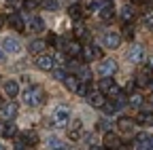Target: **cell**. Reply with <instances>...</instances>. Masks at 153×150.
<instances>
[{
	"label": "cell",
	"mask_w": 153,
	"mask_h": 150,
	"mask_svg": "<svg viewBox=\"0 0 153 150\" xmlns=\"http://www.w3.org/2000/svg\"><path fill=\"white\" fill-rule=\"evenodd\" d=\"M47 11H57V0H43L41 2Z\"/></svg>",
	"instance_id": "cell-34"
},
{
	"label": "cell",
	"mask_w": 153,
	"mask_h": 150,
	"mask_svg": "<svg viewBox=\"0 0 153 150\" xmlns=\"http://www.w3.org/2000/svg\"><path fill=\"white\" fill-rule=\"evenodd\" d=\"M76 76H79V80L89 83V80H91V70H89L87 66H83V68H79V70H76Z\"/></svg>",
	"instance_id": "cell-25"
},
{
	"label": "cell",
	"mask_w": 153,
	"mask_h": 150,
	"mask_svg": "<svg viewBox=\"0 0 153 150\" xmlns=\"http://www.w3.org/2000/svg\"><path fill=\"white\" fill-rule=\"evenodd\" d=\"M74 93H76V95H81V97H87V93H89V85H87L85 80H79V85H76Z\"/></svg>",
	"instance_id": "cell-28"
},
{
	"label": "cell",
	"mask_w": 153,
	"mask_h": 150,
	"mask_svg": "<svg viewBox=\"0 0 153 150\" xmlns=\"http://www.w3.org/2000/svg\"><path fill=\"white\" fill-rule=\"evenodd\" d=\"M147 89H149V91H153V76L149 78V83H147Z\"/></svg>",
	"instance_id": "cell-46"
},
{
	"label": "cell",
	"mask_w": 153,
	"mask_h": 150,
	"mask_svg": "<svg viewBox=\"0 0 153 150\" xmlns=\"http://www.w3.org/2000/svg\"><path fill=\"white\" fill-rule=\"evenodd\" d=\"M47 146H49V148H64L62 140H57V138H49V140H47Z\"/></svg>",
	"instance_id": "cell-35"
},
{
	"label": "cell",
	"mask_w": 153,
	"mask_h": 150,
	"mask_svg": "<svg viewBox=\"0 0 153 150\" xmlns=\"http://www.w3.org/2000/svg\"><path fill=\"white\" fill-rule=\"evenodd\" d=\"M2 51H7V53H11V55H19V53L24 51V47H22V42H19L17 38L7 36V38L2 40Z\"/></svg>",
	"instance_id": "cell-4"
},
{
	"label": "cell",
	"mask_w": 153,
	"mask_h": 150,
	"mask_svg": "<svg viewBox=\"0 0 153 150\" xmlns=\"http://www.w3.org/2000/svg\"><path fill=\"white\" fill-rule=\"evenodd\" d=\"M98 13H100V19H102V21H106V23L115 19V7H111V4H104Z\"/></svg>",
	"instance_id": "cell-16"
},
{
	"label": "cell",
	"mask_w": 153,
	"mask_h": 150,
	"mask_svg": "<svg viewBox=\"0 0 153 150\" xmlns=\"http://www.w3.org/2000/svg\"><path fill=\"white\" fill-rule=\"evenodd\" d=\"M134 125H136V123H134L130 116H121V119H117V129L123 131V133H130V131L134 129Z\"/></svg>",
	"instance_id": "cell-14"
},
{
	"label": "cell",
	"mask_w": 153,
	"mask_h": 150,
	"mask_svg": "<svg viewBox=\"0 0 153 150\" xmlns=\"http://www.w3.org/2000/svg\"><path fill=\"white\" fill-rule=\"evenodd\" d=\"M68 121H70V108H68V106L57 108V110H55V123H57V125H66Z\"/></svg>",
	"instance_id": "cell-10"
},
{
	"label": "cell",
	"mask_w": 153,
	"mask_h": 150,
	"mask_svg": "<svg viewBox=\"0 0 153 150\" xmlns=\"http://www.w3.org/2000/svg\"><path fill=\"white\" fill-rule=\"evenodd\" d=\"M87 100H89V104L94 106V108H102L104 104H106V100H104V95L102 93H87Z\"/></svg>",
	"instance_id": "cell-15"
},
{
	"label": "cell",
	"mask_w": 153,
	"mask_h": 150,
	"mask_svg": "<svg viewBox=\"0 0 153 150\" xmlns=\"http://www.w3.org/2000/svg\"><path fill=\"white\" fill-rule=\"evenodd\" d=\"M68 13H70L72 19H81V17H83V7H81V4H72Z\"/></svg>",
	"instance_id": "cell-29"
},
{
	"label": "cell",
	"mask_w": 153,
	"mask_h": 150,
	"mask_svg": "<svg viewBox=\"0 0 153 150\" xmlns=\"http://www.w3.org/2000/svg\"><path fill=\"white\" fill-rule=\"evenodd\" d=\"M4 23H7V19H4V15H0V30L4 28Z\"/></svg>",
	"instance_id": "cell-45"
},
{
	"label": "cell",
	"mask_w": 153,
	"mask_h": 150,
	"mask_svg": "<svg viewBox=\"0 0 153 150\" xmlns=\"http://www.w3.org/2000/svg\"><path fill=\"white\" fill-rule=\"evenodd\" d=\"M102 148H121V140L108 131V133L104 135V140H102Z\"/></svg>",
	"instance_id": "cell-12"
},
{
	"label": "cell",
	"mask_w": 153,
	"mask_h": 150,
	"mask_svg": "<svg viewBox=\"0 0 153 150\" xmlns=\"http://www.w3.org/2000/svg\"><path fill=\"white\" fill-rule=\"evenodd\" d=\"M34 64H36V68H38V70H45V72H51V70L55 68L53 57H51V55H45V51L36 55V61H34Z\"/></svg>",
	"instance_id": "cell-2"
},
{
	"label": "cell",
	"mask_w": 153,
	"mask_h": 150,
	"mask_svg": "<svg viewBox=\"0 0 153 150\" xmlns=\"http://www.w3.org/2000/svg\"><path fill=\"white\" fill-rule=\"evenodd\" d=\"M121 19H123L126 23L134 19V7H130V4H126V7L121 9Z\"/></svg>",
	"instance_id": "cell-26"
},
{
	"label": "cell",
	"mask_w": 153,
	"mask_h": 150,
	"mask_svg": "<svg viewBox=\"0 0 153 150\" xmlns=\"http://www.w3.org/2000/svg\"><path fill=\"white\" fill-rule=\"evenodd\" d=\"M132 91H136V83H134V80H128V85H126V93H132Z\"/></svg>",
	"instance_id": "cell-41"
},
{
	"label": "cell",
	"mask_w": 153,
	"mask_h": 150,
	"mask_svg": "<svg viewBox=\"0 0 153 150\" xmlns=\"http://www.w3.org/2000/svg\"><path fill=\"white\" fill-rule=\"evenodd\" d=\"M64 51L70 55V57H79V55H81V45L79 42H66V47H64Z\"/></svg>",
	"instance_id": "cell-21"
},
{
	"label": "cell",
	"mask_w": 153,
	"mask_h": 150,
	"mask_svg": "<svg viewBox=\"0 0 153 150\" xmlns=\"http://www.w3.org/2000/svg\"><path fill=\"white\" fill-rule=\"evenodd\" d=\"M17 133V127H15V123H0V138H13Z\"/></svg>",
	"instance_id": "cell-13"
},
{
	"label": "cell",
	"mask_w": 153,
	"mask_h": 150,
	"mask_svg": "<svg viewBox=\"0 0 153 150\" xmlns=\"http://www.w3.org/2000/svg\"><path fill=\"white\" fill-rule=\"evenodd\" d=\"M9 2H17V0H9Z\"/></svg>",
	"instance_id": "cell-50"
},
{
	"label": "cell",
	"mask_w": 153,
	"mask_h": 150,
	"mask_svg": "<svg viewBox=\"0 0 153 150\" xmlns=\"http://www.w3.org/2000/svg\"><path fill=\"white\" fill-rule=\"evenodd\" d=\"M62 83H64V87H66L68 91H74L76 85H79V76H76V74H66Z\"/></svg>",
	"instance_id": "cell-20"
},
{
	"label": "cell",
	"mask_w": 153,
	"mask_h": 150,
	"mask_svg": "<svg viewBox=\"0 0 153 150\" xmlns=\"http://www.w3.org/2000/svg\"><path fill=\"white\" fill-rule=\"evenodd\" d=\"M134 4H143V2H147V0H132Z\"/></svg>",
	"instance_id": "cell-48"
},
{
	"label": "cell",
	"mask_w": 153,
	"mask_h": 150,
	"mask_svg": "<svg viewBox=\"0 0 153 150\" xmlns=\"http://www.w3.org/2000/svg\"><path fill=\"white\" fill-rule=\"evenodd\" d=\"M100 42H102L106 49H117V47L121 45V36H119L117 32H104L102 38H100Z\"/></svg>",
	"instance_id": "cell-3"
},
{
	"label": "cell",
	"mask_w": 153,
	"mask_h": 150,
	"mask_svg": "<svg viewBox=\"0 0 153 150\" xmlns=\"http://www.w3.org/2000/svg\"><path fill=\"white\" fill-rule=\"evenodd\" d=\"M2 61H4V51L0 49V64H2Z\"/></svg>",
	"instance_id": "cell-47"
},
{
	"label": "cell",
	"mask_w": 153,
	"mask_h": 150,
	"mask_svg": "<svg viewBox=\"0 0 153 150\" xmlns=\"http://www.w3.org/2000/svg\"><path fill=\"white\" fill-rule=\"evenodd\" d=\"M81 53H83L85 61H94V59H96V57H94V49H91V45H89V47H81Z\"/></svg>",
	"instance_id": "cell-31"
},
{
	"label": "cell",
	"mask_w": 153,
	"mask_h": 150,
	"mask_svg": "<svg viewBox=\"0 0 153 150\" xmlns=\"http://www.w3.org/2000/svg\"><path fill=\"white\" fill-rule=\"evenodd\" d=\"M66 74H68L66 70H60V68H57V70H53V78H55V80H64Z\"/></svg>",
	"instance_id": "cell-37"
},
{
	"label": "cell",
	"mask_w": 153,
	"mask_h": 150,
	"mask_svg": "<svg viewBox=\"0 0 153 150\" xmlns=\"http://www.w3.org/2000/svg\"><path fill=\"white\" fill-rule=\"evenodd\" d=\"M81 129H83V123H81V121H74L72 127L68 129V138H70L72 142H76V140L81 138Z\"/></svg>",
	"instance_id": "cell-17"
},
{
	"label": "cell",
	"mask_w": 153,
	"mask_h": 150,
	"mask_svg": "<svg viewBox=\"0 0 153 150\" xmlns=\"http://www.w3.org/2000/svg\"><path fill=\"white\" fill-rule=\"evenodd\" d=\"M45 47H47L45 40H32V42L28 45V51L34 53V55H38V53H43V51H45Z\"/></svg>",
	"instance_id": "cell-22"
},
{
	"label": "cell",
	"mask_w": 153,
	"mask_h": 150,
	"mask_svg": "<svg viewBox=\"0 0 153 150\" xmlns=\"http://www.w3.org/2000/svg\"><path fill=\"white\" fill-rule=\"evenodd\" d=\"M9 26L17 32H24L26 30V21H24V17L19 15V13H11L9 15Z\"/></svg>",
	"instance_id": "cell-8"
},
{
	"label": "cell",
	"mask_w": 153,
	"mask_h": 150,
	"mask_svg": "<svg viewBox=\"0 0 153 150\" xmlns=\"http://www.w3.org/2000/svg\"><path fill=\"white\" fill-rule=\"evenodd\" d=\"M149 68H151V70H153V59H151V61H149Z\"/></svg>",
	"instance_id": "cell-49"
},
{
	"label": "cell",
	"mask_w": 153,
	"mask_h": 150,
	"mask_svg": "<svg viewBox=\"0 0 153 150\" xmlns=\"http://www.w3.org/2000/svg\"><path fill=\"white\" fill-rule=\"evenodd\" d=\"M91 49H94V57L102 59V49H100V47H96V45H91Z\"/></svg>",
	"instance_id": "cell-42"
},
{
	"label": "cell",
	"mask_w": 153,
	"mask_h": 150,
	"mask_svg": "<svg viewBox=\"0 0 153 150\" xmlns=\"http://www.w3.org/2000/svg\"><path fill=\"white\" fill-rule=\"evenodd\" d=\"M17 112H19V106H17L15 102H9V104H4L2 108H0V114H2V119H7V121L15 119Z\"/></svg>",
	"instance_id": "cell-7"
},
{
	"label": "cell",
	"mask_w": 153,
	"mask_h": 150,
	"mask_svg": "<svg viewBox=\"0 0 153 150\" xmlns=\"http://www.w3.org/2000/svg\"><path fill=\"white\" fill-rule=\"evenodd\" d=\"M123 38H128V40L134 38V28H132V26H126V30H123Z\"/></svg>",
	"instance_id": "cell-38"
},
{
	"label": "cell",
	"mask_w": 153,
	"mask_h": 150,
	"mask_svg": "<svg viewBox=\"0 0 153 150\" xmlns=\"http://www.w3.org/2000/svg\"><path fill=\"white\" fill-rule=\"evenodd\" d=\"M108 95L115 100V104H117V106H123V104H128V93H126V91H121L117 85H113V87L108 89Z\"/></svg>",
	"instance_id": "cell-6"
},
{
	"label": "cell",
	"mask_w": 153,
	"mask_h": 150,
	"mask_svg": "<svg viewBox=\"0 0 153 150\" xmlns=\"http://www.w3.org/2000/svg\"><path fill=\"white\" fill-rule=\"evenodd\" d=\"M143 55H145V51H143L140 45H132V49H130V53H128V61H130V64H138V61L143 59Z\"/></svg>",
	"instance_id": "cell-9"
},
{
	"label": "cell",
	"mask_w": 153,
	"mask_h": 150,
	"mask_svg": "<svg viewBox=\"0 0 153 150\" xmlns=\"http://www.w3.org/2000/svg\"><path fill=\"white\" fill-rule=\"evenodd\" d=\"M115 85V80L111 78V76H104L100 83H98V89H100V93H108V89Z\"/></svg>",
	"instance_id": "cell-24"
},
{
	"label": "cell",
	"mask_w": 153,
	"mask_h": 150,
	"mask_svg": "<svg viewBox=\"0 0 153 150\" xmlns=\"http://www.w3.org/2000/svg\"><path fill=\"white\" fill-rule=\"evenodd\" d=\"M102 108H104V112H106V114H115V110H117L115 106H106V104H104Z\"/></svg>",
	"instance_id": "cell-44"
},
{
	"label": "cell",
	"mask_w": 153,
	"mask_h": 150,
	"mask_svg": "<svg viewBox=\"0 0 153 150\" xmlns=\"http://www.w3.org/2000/svg\"><path fill=\"white\" fill-rule=\"evenodd\" d=\"M24 140H26V144H30V146H36V144H38V135L34 133V131H28Z\"/></svg>",
	"instance_id": "cell-32"
},
{
	"label": "cell",
	"mask_w": 153,
	"mask_h": 150,
	"mask_svg": "<svg viewBox=\"0 0 153 150\" xmlns=\"http://www.w3.org/2000/svg\"><path fill=\"white\" fill-rule=\"evenodd\" d=\"M102 7H104V4H102V2H91V4H89V7H87V11H100V9H102Z\"/></svg>",
	"instance_id": "cell-40"
},
{
	"label": "cell",
	"mask_w": 153,
	"mask_h": 150,
	"mask_svg": "<svg viewBox=\"0 0 153 150\" xmlns=\"http://www.w3.org/2000/svg\"><path fill=\"white\" fill-rule=\"evenodd\" d=\"M145 148L153 150V135H147V140H145Z\"/></svg>",
	"instance_id": "cell-43"
},
{
	"label": "cell",
	"mask_w": 153,
	"mask_h": 150,
	"mask_svg": "<svg viewBox=\"0 0 153 150\" xmlns=\"http://www.w3.org/2000/svg\"><path fill=\"white\" fill-rule=\"evenodd\" d=\"M128 104L134 106V108H140V106H143V95H140V93H136V91H132L130 97H128Z\"/></svg>",
	"instance_id": "cell-23"
},
{
	"label": "cell",
	"mask_w": 153,
	"mask_h": 150,
	"mask_svg": "<svg viewBox=\"0 0 153 150\" xmlns=\"http://www.w3.org/2000/svg\"><path fill=\"white\" fill-rule=\"evenodd\" d=\"M153 76V70L151 68H143L140 72H138V76H136V87H147V83H149V78Z\"/></svg>",
	"instance_id": "cell-11"
},
{
	"label": "cell",
	"mask_w": 153,
	"mask_h": 150,
	"mask_svg": "<svg viewBox=\"0 0 153 150\" xmlns=\"http://www.w3.org/2000/svg\"><path fill=\"white\" fill-rule=\"evenodd\" d=\"M26 9L28 11H34V9H38V7H41V0H26Z\"/></svg>",
	"instance_id": "cell-36"
},
{
	"label": "cell",
	"mask_w": 153,
	"mask_h": 150,
	"mask_svg": "<svg viewBox=\"0 0 153 150\" xmlns=\"http://www.w3.org/2000/svg\"><path fill=\"white\" fill-rule=\"evenodd\" d=\"M143 23H145L147 28H153V7L145 11V17H143Z\"/></svg>",
	"instance_id": "cell-30"
},
{
	"label": "cell",
	"mask_w": 153,
	"mask_h": 150,
	"mask_svg": "<svg viewBox=\"0 0 153 150\" xmlns=\"http://www.w3.org/2000/svg\"><path fill=\"white\" fill-rule=\"evenodd\" d=\"M138 123L151 127V125H153V112H149V110H147V112H140V114H138Z\"/></svg>",
	"instance_id": "cell-27"
},
{
	"label": "cell",
	"mask_w": 153,
	"mask_h": 150,
	"mask_svg": "<svg viewBox=\"0 0 153 150\" xmlns=\"http://www.w3.org/2000/svg\"><path fill=\"white\" fill-rule=\"evenodd\" d=\"M4 93H7L11 100H13L15 95H19V83H17V80H7V83H4Z\"/></svg>",
	"instance_id": "cell-18"
},
{
	"label": "cell",
	"mask_w": 153,
	"mask_h": 150,
	"mask_svg": "<svg viewBox=\"0 0 153 150\" xmlns=\"http://www.w3.org/2000/svg\"><path fill=\"white\" fill-rule=\"evenodd\" d=\"M28 28L32 32H43L45 30V21L41 19V17H30V19H28Z\"/></svg>",
	"instance_id": "cell-19"
},
{
	"label": "cell",
	"mask_w": 153,
	"mask_h": 150,
	"mask_svg": "<svg viewBox=\"0 0 153 150\" xmlns=\"http://www.w3.org/2000/svg\"><path fill=\"white\" fill-rule=\"evenodd\" d=\"M72 32H74V38H79V40H81V38H85V34H87V32H85V28H83L81 23H76Z\"/></svg>",
	"instance_id": "cell-33"
},
{
	"label": "cell",
	"mask_w": 153,
	"mask_h": 150,
	"mask_svg": "<svg viewBox=\"0 0 153 150\" xmlns=\"http://www.w3.org/2000/svg\"><path fill=\"white\" fill-rule=\"evenodd\" d=\"M24 102H26V106H41L45 102V89L38 85H30L24 91Z\"/></svg>",
	"instance_id": "cell-1"
},
{
	"label": "cell",
	"mask_w": 153,
	"mask_h": 150,
	"mask_svg": "<svg viewBox=\"0 0 153 150\" xmlns=\"http://www.w3.org/2000/svg\"><path fill=\"white\" fill-rule=\"evenodd\" d=\"M47 45H53V47L57 45V36H55L53 32H49V34H47Z\"/></svg>",
	"instance_id": "cell-39"
},
{
	"label": "cell",
	"mask_w": 153,
	"mask_h": 150,
	"mask_svg": "<svg viewBox=\"0 0 153 150\" xmlns=\"http://www.w3.org/2000/svg\"><path fill=\"white\" fill-rule=\"evenodd\" d=\"M98 72H100V76H113L117 72V61L115 59H102L100 66H98Z\"/></svg>",
	"instance_id": "cell-5"
}]
</instances>
